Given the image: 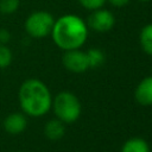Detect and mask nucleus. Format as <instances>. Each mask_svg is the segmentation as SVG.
<instances>
[{
  "instance_id": "f257e3e1",
  "label": "nucleus",
  "mask_w": 152,
  "mask_h": 152,
  "mask_svg": "<svg viewBox=\"0 0 152 152\" xmlns=\"http://www.w3.org/2000/svg\"><path fill=\"white\" fill-rule=\"evenodd\" d=\"M18 100L23 113L33 118L45 115L52 104V96L49 88L38 78H27L20 84Z\"/></svg>"
},
{
  "instance_id": "f03ea898",
  "label": "nucleus",
  "mask_w": 152,
  "mask_h": 152,
  "mask_svg": "<svg viewBox=\"0 0 152 152\" xmlns=\"http://www.w3.org/2000/svg\"><path fill=\"white\" fill-rule=\"evenodd\" d=\"M51 37L53 43L62 50L80 49L87 40V24L75 14H65L55 20Z\"/></svg>"
},
{
  "instance_id": "7ed1b4c3",
  "label": "nucleus",
  "mask_w": 152,
  "mask_h": 152,
  "mask_svg": "<svg viewBox=\"0 0 152 152\" xmlns=\"http://www.w3.org/2000/svg\"><path fill=\"white\" fill-rule=\"evenodd\" d=\"M57 119L64 124L75 122L81 115V103L76 95L70 91H61L52 99L51 104Z\"/></svg>"
},
{
  "instance_id": "20e7f679",
  "label": "nucleus",
  "mask_w": 152,
  "mask_h": 152,
  "mask_svg": "<svg viewBox=\"0 0 152 152\" xmlns=\"http://www.w3.org/2000/svg\"><path fill=\"white\" fill-rule=\"evenodd\" d=\"M55 19L46 11H34L25 20V31L33 38H44L51 34Z\"/></svg>"
},
{
  "instance_id": "39448f33",
  "label": "nucleus",
  "mask_w": 152,
  "mask_h": 152,
  "mask_svg": "<svg viewBox=\"0 0 152 152\" xmlns=\"http://www.w3.org/2000/svg\"><path fill=\"white\" fill-rule=\"evenodd\" d=\"M62 62H63V65L69 71L75 74H81V72H84L87 69H89L87 55L80 49L64 51L62 56Z\"/></svg>"
},
{
  "instance_id": "423d86ee",
  "label": "nucleus",
  "mask_w": 152,
  "mask_h": 152,
  "mask_svg": "<svg viewBox=\"0 0 152 152\" xmlns=\"http://www.w3.org/2000/svg\"><path fill=\"white\" fill-rule=\"evenodd\" d=\"M115 24V18L113 13L108 10L97 8L88 18V25L97 31V32H107L109 31Z\"/></svg>"
},
{
  "instance_id": "0eeeda50",
  "label": "nucleus",
  "mask_w": 152,
  "mask_h": 152,
  "mask_svg": "<svg viewBox=\"0 0 152 152\" xmlns=\"http://www.w3.org/2000/svg\"><path fill=\"white\" fill-rule=\"evenodd\" d=\"M2 127L8 133V134H20L23 133L26 127H27V119L26 115L24 113H19V112H14L8 114L2 122Z\"/></svg>"
},
{
  "instance_id": "6e6552de",
  "label": "nucleus",
  "mask_w": 152,
  "mask_h": 152,
  "mask_svg": "<svg viewBox=\"0 0 152 152\" xmlns=\"http://www.w3.org/2000/svg\"><path fill=\"white\" fill-rule=\"evenodd\" d=\"M135 100L142 106L152 104V76H147L139 82L134 91Z\"/></svg>"
},
{
  "instance_id": "1a4fd4ad",
  "label": "nucleus",
  "mask_w": 152,
  "mask_h": 152,
  "mask_svg": "<svg viewBox=\"0 0 152 152\" xmlns=\"http://www.w3.org/2000/svg\"><path fill=\"white\" fill-rule=\"evenodd\" d=\"M44 134L49 140L56 141L64 137L65 134V126L64 122L59 119L49 120L44 126Z\"/></svg>"
},
{
  "instance_id": "9d476101",
  "label": "nucleus",
  "mask_w": 152,
  "mask_h": 152,
  "mask_svg": "<svg viewBox=\"0 0 152 152\" xmlns=\"http://www.w3.org/2000/svg\"><path fill=\"white\" fill-rule=\"evenodd\" d=\"M121 152H150L148 144L142 138H131L121 147Z\"/></svg>"
},
{
  "instance_id": "9b49d317",
  "label": "nucleus",
  "mask_w": 152,
  "mask_h": 152,
  "mask_svg": "<svg viewBox=\"0 0 152 152\" xmlns=\"http://www.w3.org/2000/svg\"><path fill=\"white\" fill-rule=\"evenodd\" d=\"M140 46L147 55L152 56V24L145 25L139 34Z\"/></svg>"
},
{
  "instance_id": "f8f14e48",
  "label": "nucleus",
  "mask_w": 152,
  "mask_h": 152,
  "mask_svg": "<svg viewBox=\"0 0 152 152\" xmlns=\"http://www.w3.org/2000/svg\"><path fill=\"white\" fill-rule=\"evenodd\" d=\"M86 55H87L89 68H97V66L102 65L104 62V53L102 50H100L97 48L89 49L86 52Z\"/></svg>"
},
{
  "instance_id": "ddd939ff",
  "label": "nucleus",
  "mask_w": 152,
  "mask_h": 152,
  "mask_svg": "<svg viewBox=\"0 0 152 152\" xmlns=\"http://www.w3.org/2000/svg\"><path fill=\"white\" fill-rule=\"evenodd\" d=\"M13 53L6 44H0V69H5L11 65Z\"/></svg>"
},
{
  "instance_id": "4468645a",
  "label": "nucleus",
  "mask_w": 152,
  "mask_h": 152,
  "mask_svg": "<svg viewBox=\"0 0 152 152\" xmlns=\"http://www.w3.org/2000/svg\"><path fill=\"white\" fill-rule=\"evenodd\" d=\"M20 6V0H0V13L10 15Z\"/></svg>"
},
{
  "instance_id": "2eb2a0df",
  "label": "nucleus",
  "mask_w": 152,
  "mask_h": 152,
  "mask_svg": "<svg viewBox=\"0 0 152 152\" xmlns=\"http://www.w3.org/2000/svg\"><path fill=\"white\" fill-rule=\"evenodd\" d=\"M84 8H87V10H91V11H94V10H97V8H101L103 5H104V2H106V0H77Z\"/></svg>"
},
{
  "instance_id": "dca6fc26",
  "label": "nucleus",
  "mask_w": 152,
  "mask_h": 152,
  "mask_svg": "<svg viewBox=\"0 0 152 152\" xmlns=\"http://www.w3.org/2000/svg\"><path fill=\"white\" fill-rule=\"evenodd\" d=\"M108 1H109V4H110L112 6L118 7V8L124 7V6L128 5V2H129V0H108Z\"/></svg>"
},
{
  "instance_id": "f3484780",
  "label": "nucleus",
  "mask_w": 152,
  "mask_h": 152,
  "mask_svg": "<svg viewBox=\"0 0 152 152\" xmlns=\"http://www.w3.org/2000/svg\"><path fill=\"white\" fill-rule=\"evenodd\" d=\"M10 40V32L7 30H0V44H6Z\"/></svg>"
},
{
  "instance_id": "a211bd4d",
  "label": "nucleus",
  "mask_w": 152,
  "mask_h": 152,
  "mask_svg": "<svg viewBox=\"0 0 152 152\" xmlns=\"http://www.w3.org/2000/svg\"><path fill=\"white\" fill-rule=\"evenodd\" d=\"M139 1H150V0H139Z\"/></svg>"
}]
</instances>
